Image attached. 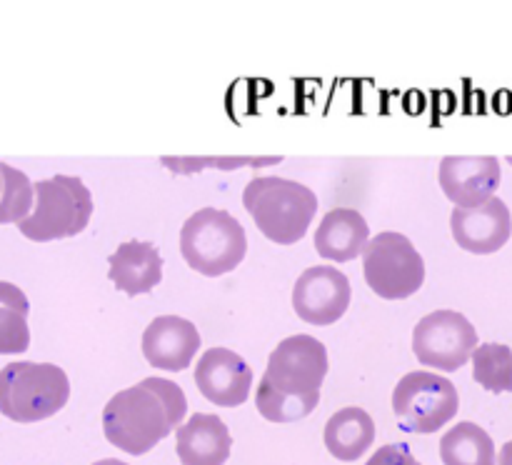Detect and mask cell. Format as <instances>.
Instances as JSON below:
<instances>
[{"label":"cell","mask_w":512,"mask_h":465,"mask_svg":"<svg viewBox=\"0 0 512 465\" xmlns=\"http://www.w3.org/2000/svg\"><path fill=\"white\" fill-rule=\"evenodd\" d=\"M328 373V350L313 335H290L270 353L255 390L258 413L270 423H295L318 408Z\"/></svg>","instance_id":"cell-1"},{"label":"cell","mask_w":512,"mask_h":465,"mask_svg":"<svg viewBox=\"0 0 512 465\" xmlns=\"http://www.w3.org/2000/svg\"><path fill=\"white\" fill-rule=\"evenodd\" d=\"M188 413L183 388L173 380L145 378L108 400L103 430L110 445L128 455H145L168 438Z\"/></svg>","instance_id":"cell-2"},{"label":"cell","mask_w":512,"mask_h":465,"mask_svg":"<svg viewBox=\"0 0 512 465\" xmlns=\"http://www.w3.org/2000/svg\"><path fill=\"white\" fill-rule=\"evenodd\" d=\"M243 205L260 233L278 245L303 240L318 213V198L308 185L273 175L250 180L245 185Z\"/></svg>","instance_id":"cell-3"},{"label":"cell","mask_w":512,"mask_h":465,"mask_svg":"<svg viewBox=\"0 0 512 465\" xmlns=\"http://www.w3.org/2000/svg\"><path fill=\"white\" fill-rule=\"evenodd\" d=\"M70 380L53 363H10L0 370V413L15 423H38L65 408Z\"/></svg>","instance_id":"cell-4"},{"label":"cell","mask_w":512,"mask_h":465,"mask_svg":"<svg viewBox=\"0 0 512 465\" xmlns=\"http://www.w3.org/2000/svg\"><path fill=\"white\" fill-rule=\"evenodd\" d=\"M248 250V238L240 220L228 210L200 208L180 230V253L200 275L218 278L238 268Z\"/></svg>","instance_id":"cell-5"},{"label":"cell","mask_w":512,"mask_h":465,"mask_svg":"<svg viewBox=\"0 0 512 465\" xmlns=\"http://www.w3.org/2000/svg\"><path fill=\"white\" fill-rule=\"evenodd\" d=\"M33 210L23 223L20 233L35 243L73 238L83 233L93 215V195L75 175H53L33 185Z\"/></svg>","instance_id":"cell-6"},{"label":"cell","mask_w":512,"mask_h":465,"mask_svg":"<svg viewBox=\"0 0 512 465\" xmlns=\"http://www.w3.org/2000/svg\"><path fill=\"white\" fill-rule=\"evenodd\" d=\"M363 273L375 295L403 300L425 283V260L403 233H378L363 248Z\"/></svg>","instance_id":"cell-7"},{"label":"cell","mask_w":512,"mask_h":465,"mask_svg":"<svg viewBox=\"0 0 512 465\" xmlns=\"http://www.w3.org/2000/svg\"><path fill=\"white\" fill-rule=\"evenodd\" d=\"M460 408L458 388L443 375L413 370L393 390L395 420L408 433H435L455 418Z\"/></svg>","instance_id":"cell-8"},{"label":"cell","mask_w":512,"mask_h":465,"mask_svg":"<svg viewBox=\"0 0 512 465\" xmlns=\"http://www.w3.org/2000/svg\"><path fill=\"white\" fill-rule=\"evenodd\" d=\"M475 348L478 330L458 310H433L413 330V350L420 363L445 373L463 368Z\"/></svg>","instance_id":"cell-9"},{"label":"cell","mask_w":512,"mask_h":465,"mask_svg":"<svg viewBox=\"0 0 512 465\" xmlns=\"http://www.w3.org/2000/svg\"><path fill=\"white\" fill-rule=\"evenodd\" d=\"M353 288L343 270L333 265H313L293 288V308L310 325H333L348 310Z\"/></svg>","instance_id":"cell-10"},{"label":"cell","mask_w":512,"mask_h":465,"mask_svg":"<svg viewBox=\"0 0 512 465\" xmlns=\"http://www.w3.org/2000/svg\"><path fill=\"white\" fill-rule=\"evenodd\" d=\"M500 160L495 155H448L440 160V188L458 208H475L495 198L500 185Z\"/></svg>","instance_id":"cell-11"},{"label":"cell","mask_w":512,"mask_h":465,"mask_svg":"<svg viewBox=\"0 0 512 465\" xmlns=\"http://www.w3.org/2000/svg\"><path fill=\"white\" fill-rule=\"evenodd\" d=\"M195 385L210 403L235 408L248 400L253 388V370L230 348H210L195 365Z\"/></svg>","instance_id":"cell-12"},{"label":"cell","mask_w":512,"mask_h":465,"mask_svg":"<svg viewBox=\"0 0 512 465\" xmlns=\"http://www.w3.org/2000/svg\"><path fill=\"white\" fill-rule=\"evenodd\" d=\"M450 230L455 243L468 253H498L512 233L510 208L500 198H490L475 208H455L450 215Z\"/></svg>","instance_id":"cell-13"},{"label":"cell","mask_w":512,"mask_h":465,"mask_svg":"<svg viewBox=\"0 0 512 465\" xmlns=\"http://www.w3.org/2000/svg\"><path fill=\"white\" fill-rule=\"evenodd\" d=\"M198 350V328L178 315H160L143 333V355L153 368L180 373L190 368Z\"/></svg>","instance_id":"cell-14"},{"label":"cell","mask_w":512,"mask_h":465,"mask_svg":"<svg viewBox=\"0 0 512 465\" xmlns=\"http://www.w3.org/2000/svg\"><path fill=\"white\" fill-rule=\"evenodd\" d=\"M175 448L183 465H223L233 448V438L218 415L195 413L178 428Z\"/></svg>","instance_id":"cell-15"},{"label":"cell","mask_w":512,"mask_h":465,"mask_svg":"<svg viewBox=\"0 0 512 465\" xmlns=\"http://www.w3.org/2000/svg\"><path fill=\"white\" fill-rule=\"evenodd\" d=\"M108 265V278L113 280L115 288L128 293L130 298L150 293L163 280L160 250L153 243H143V240H128V243L118 245L108 258Z\"/></svg>","instance_id":"cell-16"},{"label":"cell","mask_w":512,"mask_h":465,"mask_svg":"<svg viewBox=\"0 0 512 465\" xmlns=\"http://www.w3.org/2000/svg\"><path fill=\"white\" fill-rule=\"evenodd\" d=\"M370 228L355 208H335L320 220L315 230V250L320 258L348 263L368 245Z\"/></svg>","instance_id":"cell-17"},{"label":"cell","mask_w":512,"mask_h":465,"mask_svg":"<svg viewBox=\"0 0 512 465\" xmlns=\"http://www.w3.org/2000/svg\"><path fill=\"white\" fill-rule=\"evenodd\" d=\"M375 443V423L363 408H340L325 423V448L338 460L353 463Z\"/></svg>","instance_id":"cell-18"},{"label":"cell","mask_w":512,"mask_h":465,"mask_svg":"<svg viewBox=\"0 0 512 465\" xmlns=\"http://www.w3.org/2000/svg\"><path fill=\"white\" fill-rule=\"evenodd\" d=\"M445 465H495V443L485 428L463 420L440 440Z\"/></svg>","instance_id":"cell-19"},{"label":"cell","mask_w":512,"mask_h":465,"mask_svg":"<svg viewBox=\"0 0 512 465\" xmlns=\"http://www.w3.org/2000/svg\"><path fill=\"white\" fill-rule=\"evenodd\" d=\"M30 303L23 290L0 280V355L25 353L30 345Z\"/></svg>","instance_id":"cell-20"},{"label":"cell","mask_w":512,"mask_h":465,"mask_svg":"<svg viewBox=\"0 0 512 465\" xmlns=\"http://www.w3.org/2000/svg\"><path fill=\"white\" fill-rule=\"evenodd\" d=\"M473 378L490 393L512 390V350L500 343H483L473 350Z\"/></svg>","instance_id":"cell-21"},{"label":"cell","mask_w":512,"mask_h":465,"mask_svg":"<svg viewBox=\"0 0 512 465\" xmlns=\"http://www.w3.org/2000/svg\"><path fill=\"white\" fill-rule=\"evenodd\" d=\"M5 173V193L0 203V225L3 223H23L33 210L35 190L28 175L23 170H15L3 163Z\"/></svg>","instance_id":"cell-22"},{"label":"cell","mask_w":512,"mask_h":465,"mask_svg":"<svg viewBox=\"0 0 512 465\" xmlns=\"http://www.w3.org/2000/svg\"><path fill=\"white\" fill-rule=\"evenodd\" d=\"M283 158H163L165 165H170L173 173H198V170L213 168L218 165L220 170H235L243 165H273Z\"/></svg>","instance_id":"cell-23"},{"label":"cell","mask_w":512,"mask_h":465,"mask_svg":"<svg viewBox=\"0 0 512 465\" xmlns=\"http://www.w3.org/2000/svg\"><path fill=\"white\" fill-rule=\"evenodd\" d=\"M365 465H420V463L415 460V455L410 453L408 445L390 443V445H383L380 450H375V455Z\"/></svg>","instance_id":"cell-24"},{"label":"cell","mask_w":512,"mask_h":465,"mask_svg":"<svg viewBox=\"0 0 512 465\" xmlns=\"http://www.w3.org/2000/svg\"><path fill=\"white\" fill-rule=\"evenodd\" d=\"M498 465H512V440H508V443L503 445V450H500Z\"/></svg>","instance_id":"cell-25"},{"label":"cell","mask_w":512,"mask_h":465,"mask_svg":"<svg viewBox=\"0 0 512 465\" xmlns=\"http://www.w3.org/2000/svg\"><path fill=\"white\" fill-rule=\"evenodd\" d=\"M93 465H128V463H123V460H115V458H105V460H98V463H93Z\"/></svg>","instance_id":"cell-26"},{"label":"cell","mask_w":512,"mask_h":465,"mask_svg":"<svg viewBox=\"0 0 512 465\" xmlns=\"http://www.w3.org/2000/svg\"><path fill=\"white\" fill-rule=\"evenodd\" d=\"M3 193H5V173H3V163H0V203H3Z\"/></svg>","instance_id":"cell-27"}]
</instances>
